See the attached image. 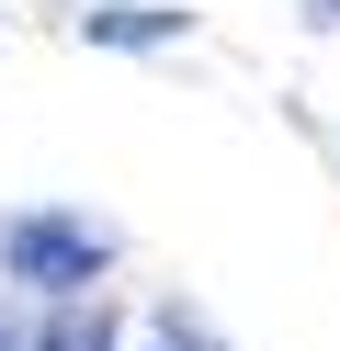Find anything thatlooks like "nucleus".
Listing matches in <instances>:
<instances>
[{
	"label": "nucleus",
	"instance_id": "f03ea898",
	"mask_svg": "<svg viewBox=\"0 0 340 351\" xmlns=\"http://www.w3.org/2000/svg\"><path fill=\"white\" fill-rule=\"evenodd\" d=\"M91 34H102V46H170V34H181V12H102Z\"/></svg>",
	"mask_w": 340,
	"mask_h": 351
},
{
	"label": "nucleus",
	"instance_id": "7ed1b4c3",
	"mask_svg": "<svg viewBox=\"0 0 340 351\" xmlns=\"http://www.w3.org/2000/svg\"><path fill=\"white\" fill-rule=\"evenodd\" d=\"M45 351H91V340H45Z\"/></svg>",
	"mask_w": 340,
	"mask_h": 351
},
{
	"label": "nucleus",
	"instance_id": "f257e3e1",
	"mask_svg": "<svg viewBox=\"0 0 340 351\" xmlns=\"http://www.w3.org/2000/svg\"><path fill=\"white\" fill-rule=\"evenodd\" d=\"M0 261H12L23 283H91V272H102V238L68 227V215H23V227L0 238Z\"/></svg>",
	"mask_w": 340,
	"mask_h": 351
}]
</instances>
